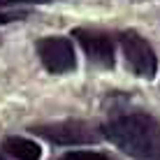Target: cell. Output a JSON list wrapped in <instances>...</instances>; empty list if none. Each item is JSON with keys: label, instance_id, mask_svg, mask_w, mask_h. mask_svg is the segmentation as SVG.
<instances>
[{"label": "cell", "instance_id": "8992f818", "mask_svg": "<svg viewBox=\"0 0 160 160\" xmlns=\"http://www.w3.org/2000/svg\"><path fill=\"white\" fill-rule=\"evenodd\" d=\"M2 148L16 160H40L42 158V148L32 139H26V137H7L2 142Z\"/></svg>", "mask_w": 160, "mask_h": 160}, {"label": "cell", "instance_id": "52a82bcc", "mask_svg": "<svg viewBox=\"0 0 160 160\" xmlns=\"http://www.w3.org/2000/svg\"><path fill=\"white\" fill-rule=\"evenodd\" d=\"M60 160H112V158L107 153H100V151H70Z\"/></svg>", "mask_w": 160, "mask_h": 160}, {"label": "cell", "instance_id": "9c48e42d", "mask_svg": "<svg viewBox=\"0 0 160 160\" xmlns=\"http://www.w3.org/2000/svg\"><path fill=\"white\" fill-rule=\"evenodd\" d=\"M0 160H7V158H5V156H2V153H0Z\"/></svg>", "mask_w": 160, "mask_h": 160}, {"label": "cell", "instance_id": "ba28073f", "mask_svg": "<svg viewBox=\"0 0 160 160\" xmlns=\"http://www.w3.org/2000/svg\"><path fill=\"white\" fill-rule=\"evenodd\" d=\"M32 2H49V0H0V9H9V7H21V5H32Z\"/></svg>", "mask_w": 160, "mask_h": 160}, {"label": "cell", "instance_id": "277c9868", "mask_svg": "<svg viewBox=\"0 0 160 160\" xmlns=\"http://www.w3.org/2000/svg\"><path fill=\"white\" fill-rule=\"evenodd\" d=\"M37 56L44 68L53 74H65L77 68L74 47L68 37H42L37 42Z\"/></svg>", "mask_w": 160, "mask_h": 160}, {"label": "cell", "instance_id": "7a4b0ae2", "mask_svg": "<svg viewBox=\"0 0 160 160\" xmlns=\"http://www.w3.org/2000/svg\"><path fill=\"white\" fill-rule=\"evenodd\" d=\"M121 49H123L125 63L130 65V70L142 79H153L158 74V56L153 51V47L148 44L139 32L125 30L121 32Z\"/></svg>", "mask_w": 160, "mask_h": 160}, {"label": "cell", "instance_id": "3957f363", "mask_svg": "<svg viewBox=\"0 0 160 160\" xmlns=\"http://www.w3.org/2000/svg\"><path fill=\"white\" fill-rule=\"evenodd\" d=\"M35 135L44 139L53 142V144L72 146V144H93L100 139L95 125L84 123V121H60V123H47V125H35L32 128Z\"/></svg>", "mask_w": 160, "mask_h": 160}, {"label": "cell", "instance_id": "6da1fadb", "mask_svg": "<svg viewBox=\"0 0 160 160\" xmlns=\"http://www.w3.org/2000/svg\"><path fill=\"white\" fill-rule=\"evenodd\" d=\"M104 137L135 160H160V121L146 112L116 114L104 125Z\"/></svg>", "mask_w": 160, "mask_h": 160}, {"label": "cell", "instance_id": "5b68a950", "mask_svg": "<svg viewBox=\"0 0 160 160\" xmlns=\"http://www.w3.org/2000/svg\"><path fill=\"white\" fill-rule=\"evenodd\" d=\"M72 37L81 44L91 63L100 65V68H114V42L109 35L91 28H77Z\"/></svg>", "mask_w": 160, "mask_h": 160}]
</instances>
